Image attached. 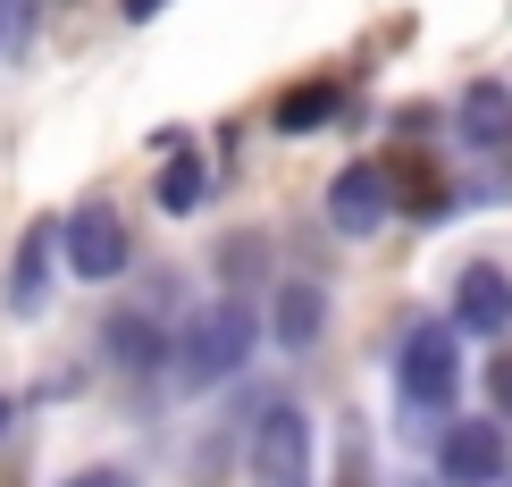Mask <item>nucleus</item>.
<instances>
[{"label":"nucleus","instance_id":"39448f33","mask_svg":"<svg viewBox=\"0 0 512 487\" xmlns=\"http://www.w3.org/2000/svg\"><path fill=\"white\" fill-rule=\"evenodd\" d=\"M387 210H395V194H387V168H378V160L336 168V185H328V227H336L345 244L378 236V227H387Z\"/></svg>","mask_w":512,"mask_h":487},{"label":"nucleus","instance_id":"f257e3e1","mask_svg":"<svg viewBox=\"0 0 512 487\" xmlns=\"http://www.w3.org/2000/svg\"><path fill=\"white\" fill-rule=\"evenodd\" d=\"M395 395H403V429H429V420L454 412V395H462V345H454V328H445V320H429V328L403 336V353H395Z\"/></svg>","mask_w":512,"mask_h":487},{"label":"nucleus","instance_id":"9b49d317","mask_svg":"<svg viewBox=\"0 0 512 487\" xmlns=\"http://www.w3.org/2000/svg\"><path fill=\"white\" fill-rule=\"evenodd\" d=\"M462 135H471L479 152H496V143H512V93H496V84H479V93L462 101Z\"/></svg>","mask_w":512,"mask_h":487},{"label":"nucleus","instance_id":"4468645a","mask_svg":"<svg viewBox=\"0 0 512 487\" xmlns=\"http://www.w3.org/2000/svg\"><path fill=\"white\" fill-rule=\"evenodd\" d=\"M26 26H34V0H0V59L26 42Z\"/></svg>","mask_w":512,"mask_h":487},{"label":"nucleus","instance_id":"dca6fc26","mask_svg":"<svg viewBox=\"0 0 512 487\" xmlns=\"http://www.w3.org/2000/svg\"><path fill=\"white\" fill-rule=\"evenodd\" d=\"M168 0H126V26H143V17H160Z\"/></svg>","mask_w":512,"mask_h":487},{"label":"nucleus","instance_id":"7ed1b4c3","mask_svg":"<svg viewBox=\"0 0 512 487\" xmlns=\"http://www.w3.org/2000/svg\"><path fill=\"white\" fill-rule=\"evenodd\" d=\"M252 487H311V412L303 404H269L252 420Z\"/></svg>","mask_w":512,"mask_h":487},{"label":"nucleus","instance_id":"f03ea898","mask_svg":"<svg viewBox=\"0 0 512 487\" xmlns=\"http://www.w3.org/2000/svg\"><path fill=\"white\" fill-rule=\"evenodd\" d=\"M252 345H261V320H252L244 303H210V311H194V328L177 336V387H185V395L227 387V378L252 362Z\"/></svg>","mask_w":512,"mask_h":487},{"label":"nucleus","instance_id":"ddd939ff","mask_svg":"<svg viewBox=\"0 0 512 487\" xmlns=\"http://www.w3.org/2000/svg\"><path fill=\"white\" fill-rule=\"evenodd\" d=\"M160 210H202V168L194 160H168V177H160Z\"/></svg>","mask_w":512,"mask_h":487},{"label":"nucleus","instance_id":"6ab92c4d","mask_svg":"<svg viewBox=\"0 0 512 487\" xmlns=\"http://www.w3.org/2000/svg\"><path fill=\"white\" fill-rule=\"evenodd\" d=\"M0 429H9V395H0Z\"/></svg>","mask_w":512,"mask_h":487},{"label":"nucleus","instance_id":"0eeeda50","mask_svg":"<svg viewBox=\"0 0 512 487\" xmlns=\"http://www.w3.org/2000/svg\"><path fill=\"white\" fill-rule=\"evenodd\" d=\"M454 328L462 336H504L512 328V278L496 261H471L462 269V286H454Z\"/></svg>","mask_w":512,"mask_h":487},{"label":"nucleus","instance_id":"1a4fd4ad","mask_svg":"<svg viewBox=\"0 0 512 487\" xmlns=\"http://www.w3.org/2000/svg\"><path fill=\"white\" fill-rule=\"evenodd\" d=\"M277 345H286V353H311L319 345V328H328V294H319V286H303V278H294V286H277Z\"/></svg>","mask_w":512,"mask_h":487},{"label":"nucleus","instance_id":"2eb2a0df","mask_svg":"<svg viewBox=\"0 0 512 487\" xmlns=\"http://www.w3.org/2000/svg\"><path fill=\"white\" fill-rule=\"evenodd\" d=\"M59 487H135V479L110 471V462H93V471H76V479H59Z\"/></svg>","mask_w":512,"mask_h":487},{"label":"nucleus","instance_id":"a211bd4d","mask_svg":"<svg viewBox=\"0 0 512 487\" xmlns=\"http://www.w3.org/2000/svg\"><path fill=\"white\" fill-rule=\"evenodd\" d=\"M387 487H437V479H387Z\"/></svg>","mask_w":512,"mask_h":487},{"label":"nucleus","instance_id":"9d476101","mask_svg":"<svg viewBox=\"0 0 512 487\" xmlns=\"http://www.w3.org/2000/svg\"><path fill=\"white\" fill-rule=\"evenodd\" d=\"M336 110H345V84L319 76V84H294V93L269 110V126H277V135H311V126H328Z\"/></svg>","mask_w":512,"mask_h":487},{"label":"nucleus","instance_id":"423d86ee","mask_svg":"<svg viewBox=\"0 0 512 487\" xmlns=\"http://www.w3.org/2000/svg\"><path fill=\"white\" fill-rule=\"evenodd\" d=\"M504 479V429L496 420H454L437 446V487H496Z\"/></svg>","mask_w":512,"mask_h":487},{"label":"nucleus","instance_id":"f8f14e48","mask_svg":"<svg viewBox=\"0 0 512 487\" xmlns=\"http://www.w3.org/2000/svg\"><path fill=\"white\" fill-rule=\"evenodd\" d=\"M101 345H110V362H126V370H152V362H160V328H143L135 311H126V320H110V336H101Z\"/></svg>","mask_w":512,"mask_h":487},{"label":"nucleus","instance_id":"f3484780","mask_svg":"<svg viewBox=\"0 0 512 487\" xmlns=\"http://www.w3.org/2000/svg\"><path fill=\"white\" fill-rule=\"evenodd\" d=\"M496 395H504V404H512V362H504V370H496Z\"/></svg>","mask_w":512,"mask_h":487},{"label":"nucleus","instance_id":"6e6552de","mask_svg":"<svg viewBox=\"0 0 512 487\" xmlns=\"http://www.w3.org/2000/svg\"><path fill=\"white\" fill-rule=\"evenodd\" d=\"M51 252H59V219L26 227V244H17V269H9V311H17V320H34L42 294H51Z\"/></svg>","mask_w":512,"mask_h":487},{"label":"nucleus","instance_id":"20e7f679","mask_svg":"<svg viewBox=\"0 0 512 487\" xmlns=\"http://www.w3.org/2000/svg\"><path fill=\"white\" fill-rule=\"evenodd\" d=\"M59 261L76 269L84 286H110L126 261H135V244H126V219L110 202H76L68 219H59Z\"/></svg>","mask_w":512,"mask_h":487}]
</instances>
